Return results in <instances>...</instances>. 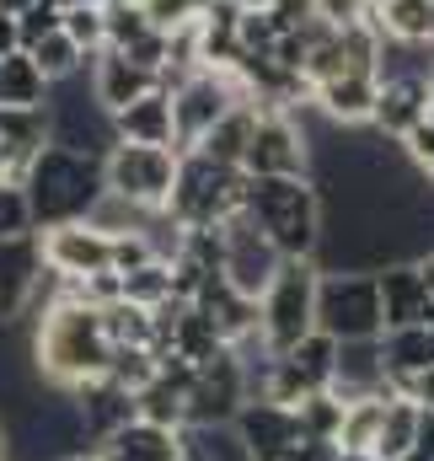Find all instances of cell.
Instances as JSON below:
<instances>
[{
    "label": "cell",
    "mask_w": 434,
    "mask_h": 461,
    "mask_svg": "<svg viewBox=\"0 0 434 461\" xmlns=\"http://www.w3.org/2000/svg\"><path fill=\"white\" fill-rule=\"evenodd\" d=\"M338 461H375V456H348V451H343V456H338Z\"/></svg>",
    "instance_id": "50"
},
{
    "label": "cell",
    "mask_w": 434,
    "mask_h": 461,
    "mask_svg": "<svg viewBox=\"0 0 434 461\" xmlns=\"http://www.w3.org/2000/svg\"><path fill=\"white\" fill-rule=\"evenodd\" d=\"M247 177H312V134L290 108H258L247 156H241Z\"/></svg>",
    "instance_id": "10"
},
{
    "label": "cell",
    "mask_w": 434,
    "mask_h": 461,
    "mask_svg": "<svg viewBox=\"0 0 434 461\" xmlns=\"http://www.w3.org/2000/svg\"><path fill=\"white\" fill-rule=\"evenodd\" d=\"M59 5H108V0H59Z\"/></svg>",
    "instance_id": "49"
},
{
    "label": "cell",
    "mask_w": 434,
    "mask_h": 461,
    "mask_svg": "<svg viewBox=\"0 0 434 461\" xmlns=\"http://www.w3.org/2000/svg\"><path fill=\"white\" fill-rule=\"evenodd\" d=\"M118 279H123V301H134V306H145V312L177 301V295H172V258H156V263H145V268H134V274H118Z\"/></svg>",
    "instance_id": "32"
},
{
    "label": "cell",
    "mask_w": 434,
    "mask_h": 461,
    "mask_svg": "<svg viewBox=\"0 0 434 461\" xmlns=\"http://www.w3.org/2000/svg\"><path fill=\"white\" fill-rule=\"evenodd\" d=\"M59 22H65V5H59V0H32V5L16 16V38H22V49H32L38 38L59 32Z\"/></svg>",
    "instance_id": "39"
},
{
    "label": "cell",
    "mask_w": 434,
    "mask_h": 461,
    "mask_svg": "<svg viewBox=\"0 0 434 461\" xmlns=\"http://www.w3.org/2000/svg\"><path fill=\"white\" fill-rule=\"evenodd\" d=\"M381 365H386L392 392H402V381H413L419 370H429L434 365V328L429 322L386 328V333H381Z\"/></svg>",
    "instance_id": "22"
},
{
    "label": "cell",
    "mask_w": 434,
    "mask_h": 461,
    "mask_svg": "<svg viewBox=\"0 0 434 461\" xmlns=\"http://www.w3.org/2000/svg\"><path fill=\"white\" fill-rule=\"evenodd\" d=\"M103 22H108V49H134L145 32H156L150 11L145 5H129V0H108L103 5Z\"/></svg>",
    "instance_id": "34"
},
{
    "label": "cell",
    "mask_w": 434,
    "mask_h": 461,
    "mask_svg": "<svg viewBox=\"0 0 434 461\" xmlns=\"http://www.w3.org/2000/svg\"><path fill=\"white\" fill-rule=\"evenodd\" d=\"M429 183H434V177H429Z\"/></svg>",
    "instance_id": "53"
},
{
    "label": "cell",
    "mask_w": 434,
    "mask_h": 461,
    "mask_svg": "<svg viewBox=\"0 0 434 461\" xmlns=\"http://www.w3.org/2000/svg\"><path fill=\"white\" fill-rule=\"evenodd\" d=\"M156 375V348H113V365H108V381H118L129 397Z\"/></svg>",
    "instance_id": "38"
},
{
    "label": "cell",
    "mask_w": 434,
    "mask_h": 461,
    "mask_svg": "<svg viewBox=\"0 0 434 461\" xmlns=\"http://www.w3.org/2000/svg\"><path fill=\"white\" fill-rule=\"evenodd\" d=\"M247 221L285 258H317L322 247V194L312 177H247Z\"/></svg>",
    "instance_id": "3"
},
{
    "label": "cell",
    "mask_w": 434,
    "mask_h": 461,
    "mask_svg": "<svg viewBox=\"0 0 434 461\" xmlns=\"http://www.w3.org/2000/svg\"><path fill=\"white\" fill-rule=\"evenodd\" d=\"M343 408L348 402H338L332 392H312L301 408H295V419H301V429H306V440H338V429H343Z\"/></svg>",
    "instance_id": "35"
},
{
    "label": "cell",
    "mask_w": 434,
    "mask_h": 461,
    "mask_svg": "<svg viewBox=\"0 0 434 461\" xmlns=\"http://www.w3.org/2000/svg\"><path fill=\"white\" fill-rule=\"evenodd\" d=\"M375 92H381L375 70H348V76H332L322 86H312V108L338 129H365L375 113Z\"/></svg>",
    "instance_id": "16"
},
{
    "label": "cell",
    "mask_w": 434,
    "mask_h": 461,
    "mask_svg": "<svg viewBox=\"0 0 434 461\" xmlns=\"http://www.w3.org/2000/svg\"><path fill=\"white\" fill-rule=\"evenodd\" d=\"M241 194H247V172L220 167L199 150H183L177 156V183H172V199H167L161 215L177 230H204L231 221L241 210Z\"/></svg>",
    "instance_id": "4"
},
{
    "label": "cell",
    "mask_w": 434,
    "mask_h": 461,
    "mask_svg": "<svg viewBox=\"0 0 434 461\" xmlns=\"http://www.w3.org/2000/svg\"><path fill=\"white\" fill-rule=\"evenodd\" d=\"M397 150H402V161L413 167V172H424V177H434V118H424V123H413L402 140H397Z\"/></svg>",
    "instance_id": "40"
},
{
    "label": "cell",
    "mask_w": 434,
    "mask_h": 461,
    "mask_svg": "<svg viewBox=\"0 0 434 461\" xmlns=\"http://www.w3.org/2000/svg\"><path fill=\"white\" fill-rule=\"evenodd\" d=\"M22 230H38L27 194H22V183H0V236H22Z\"/></svg>",
    "instance_id": "41"
},
{
    "label": "cell",
    "mask_w": 434,
    "mask_h": 461,
    "mask_svg": "<svg viewBox=\"0 0 434 461\" xmlns=\"http://www.w3.org/2000/svg\"><path fill=\"white\" fill-rule=\"evenodd\" d=\"M177 456L183 461H252L236 424H183L177 429Z\"/></svg>",
    "instance_id": "27"
},
{
    "label": "cell",
    "mask_w": 434,
    "mask_h": 461,
    "mask_svg": "<svg viewBox=\"0 0 434 461\" xmlns=\"http://www.w3.org/2000/svg\"><path fill=\"white\" fill-rule=\"evenodd\" d=\"M413 263H419V279H424V290H429V301H434V247L424 258H413Z\"/></svg>",
    "instance_id": "45"
},
{
    "label": "cell",
    "mask_w": 434,
    "mask_h": 461,
    "mask_svg": "<svg viewBox=\"0 0 434 461\" xmlns=\"http://www.w3.org/2000/svg\"><path fill=\"white\" fill-rule=\"evenodd\" d=\"M113 134L129 145H172L177 150V123H172V92L156 86L145 97H134L129 108L113 113Z\"/></svg>",
    "instance_id": "20"
},
{
    "label": "cell",
    "mask_w": 434,
    "mask_h": 461,
    "mask_svg": "<svg viewBox=\"0 0 434 461\" xmlns=\"http://www.w3.org/2000/svg\"><path fill=\"white\" fill-rule=\"evenodd\" d=\"M375 290H381V317L386 328H413V322H429V290L419 279V263H386L375 268Z\"/></svg>",
    "instance_id": "19"
},
{
    "label": "cell",
    "mask_w": 434,
    "mask_h": 461,
    "mask_svg": "<svg viewBox=\"0 0 434 461\" xmlns=\"http://www.w3.org/2000/svg\"><path fill=\"white\" fill-rule=\"evenodd\" d=\"M43 118H49V145H65V150H76V156H97V161H103L113 145H118V134H113V113L97 103L86 70L70 76V81H54V86H49V97H43Z\"/></svg>",
    "instance_id": "7"
},
{
    "label": "cell",
    "mask_w": 434,
    "mask_h": 461,
    "mask_svg": "<svg viewBox=\"0 0 434 461\" xmlns=\"http://www.w3.org/2000/svg\"><path fill=\"white\" fill-rule=\"evenodd\" d=\"M27 5H32V0H0V16H22Z\"/></svg>",
    "instance_id": "46"
},
{
    "label": "cell",
    "mask_w": 434,
    "mask_h": 461,
    "mask_svg": "<svg viewBox=\"0 0 434 461\" xmlns=\"http://www.w3.org/2000/svg\"><path fill=\"white\" fill-rule=\"evenodd\" d=\"M5 446H11V429H5V419H0V461H5Z\"/></svg>",
    "instance_id": "47"
},
{
    "label": "cell",
    "mask_w": 434,
    "mask_h": 461,
    "mask_svg": "<svg viewBox=\"0 0 434 461\" xmlns=\"http://www.w3.org/2000/svg\"><path fill=\"white\" fill-rule=\"evenodd\" d=\"M59 461H103L97 451H76V456H59Z\"/></svg>",
    "instance_id": "48"
},
{
    "label": "cell",
    "mask_w": 434,
    "mask_h": 461,
    "mask_svg": "<svg viewBox=\"0 0 434 461\" xmlns=\"http://www.w3.org/2000/svg\"><path fill=\"white\" fill-rule=\"evenodd\" d=\"M397 397V392H392ZM381 413H386V397H359L343 408V429H338V451L348 456H370L375 435H381Z\"/></svg>",
    "instance_id": "31"
},
{
    "label": "cell",
    "mask_w": 434,
    "mask_h": 461,
    "mask_svg": "<svg viewBox=\"0 0 434 461\" xmlns=\"http://www.w3.org/2000/svg\"><path fill=\"white\" fill-rule=\"evenodd\" d=\"M177 461H183V456H177Z\"/></svg>",
    "instance_id": "52"
},
{
    "label": "cell",
    "mask_w": 434,
    "mask_h": 461,
    "mask_svg": "<svg viewBox=\"0 0 434 461\" xmlns=\"http://www.w3.org/2000/svg\"><path fill=\"white\" fill-rule=\"evenodd\" d=\"M22 194L32 210V226H65V221H86L92 204L108 194L103 183V161L97 156H76L65 145H43L27 172H22Z\"/></svg>",
    "instance_id": "2"
},
{
    "label": "cell",
    "mask_w": 434,
    "mask_h": 461,
    "mask_svg": "<svg viewBox=\"0 0 434 461\" xmlns=\"http://www.w3.org/2000/svg\"><path fill=\"white\" fill-rule=\"evenodd\" d=\"M402 397H413L419 408H429V413H434V365H429V370H419L413 381H402Z\"/></svg>",
    "instance_id": "42"
},
{
    "label": "cell",
    "mask_w": 434,
    "mask_h": 461,
    "mask_svg": "<svg viewBox=\"0 0 434 461\" xmlns=\"http://www.w3.org/2000/svg\"><path fill=\"white\" fill-rule=\"evenodd\" d=\"M247 402V370L236 348H220L215 359H204L194 370L188 386V424H231Z\"/></svg>",
    "instance_id": "12"
},
{
    "label": "cell",
    "mask_w": 434,
    "mask_h": 461,
    "mask_svg": "<svg viewBox=\"0 0 434 461\" xmlns=\"http://www.w3.org/2000/svg\"><path fill=\"white\" fill-rule=\"evenodd\" d=\"M103 328H108L113 348H156V312H145L134 301L103 306Z\"/></svg>",
    "instance_id": "29"
},
{
    "label": "cell",
    "mask_w": 434,
    "mask_h": 461,
    "mask_svg": "<svg viewBox=\"0 0 434 461\" xmlns=\"http://www.w3.org/2000/svg\"><path fill=\"white\" fill-rule=\"evenodd\" d=\"M22 54L38 65V76H43L49 86H54V81H70V76H81V70L92 65V59L65 38V27H59V32H49V38H38V43H32V49H22Z\"/></svg>",
    "instance_id": "30"
},
{
    "label": "cell",
    "mask_w": 434,
    "mask_h": 461,
    "mask_svg": "<svg viewBox=\"0 0 434 461\" xmlns=\"http://www.w3.org/2000/svg\"><path fill=\"white\" fill-rule=\"evenodd\" d=\"M252 123H258V103H236V108L220 118V123L199 140V145H194V150H199V156H210V161H220V167H236V172H241V156H247Z\"/></svg>",
    "instance_id": "26"
},
{
    "label": "cell",
    "mask_w": 434,
    "mask_h": 461,
    "mask_svg": "<svg viewBox=\"0 0 434 461\" xmlns=\"http://www.w3.org/2000/svg\"><path fill=\"white\" fill-rule=\"evenodd\" d=\"M97 456L103 461H177V429L129 419L123 429H113L108 440L97 446Z\"/></svg>",
    "instance_id": "23"
},
{
    "label": "cell",
    "mask_w": 434,
    "mask_h": 461,
    "mask_svg": "<svg viewBox=\"0 0 434 461\" xmlns=\"http://www.w3.org/2000/svg\"><path fill=\"white\" fill-rule=\"evenodd\" d=\"M103 183H108V194L161 215L167 199H172V183H177V150L172 145H129V140H118L103 156Z\"/></svg>",
    "instance_id": "9"
},
{
    "label": "cell",
    "mask_w": 434,
    "mask_h": 461,
    "mask_svg": "<svg viewBox=\"0 0 434 461\" xmlns=\"http://www.w3.org/2000/svg\"><path fill=\"white\" fill-rule=\"evenodd\" d=\"M343 451H338V440H301V451L290 461H338Z\"/></svg>",
    "instance_id": "43"
},
{
    "label": "cell",
    "mask_w": 434,
    "mask_h": 461,
    "mask_svg": "<svg viewBox=\"0 0 434 461\" xmlns=\"http://www.w3.org/2000/svg\"><path fill=\"white\" fill-rule=\"evenodd\" d=\"M375 32L408 49L434 54V0H381L375 5Z\"/></svg>",
    "instance_id": "24"
},
{
    "label": "cell",
    "mask_w": 434,
    "mask_h": 461,
    "mask_svg": "<svg viewBox=\"0 0 434 461\" xmlns=\"http://www.w3.org/2000/svg\"><path fill=\"white\" fill-rule=\"evenodd\" d=\"M76 397V408H81V424H86V440H92V451L108 440L113 429H123L129 419H134V397L108 381V375H97V381H86L81 392H70Z\"/></svg>",
    "instance_id": "21"
},
{
    "label": "cell",
    "mask_w": 434,
    "mask_h": 461,
    "mask_svg": "<svg viewBox=\"0 0 434 461\" xmlns=\"http://www.w3.org/2000/svg\"><path fill=\"white\" fill-rule=\"evenodd\" d=\"M279 263H285V252L247 221V210H236L231 221H220V279L231 290H241V295L258 301L268 290V279L279 274Z\"/></svg>",
    "instance_id": "11"
},
{
    "label": "cell",
    "mask_w": 434,
    "mask_h": 461,
    "mask_svg": "<svg viewBox=\"0 0 434 461\" xmlns=\"http://www.w3.org/2000/svg\"><path fill=\"white\" fill-rule=\"evenodd\" d=\"M65 38L92 59L97 49H108V22H103V5H65Z\"/></svg>",
    "instance_id": "36"
},
{
    "label": "cell",
    "mask_w": 434,
    "mask_h": 461,
    "mask_svg": "<svg viewBox=\"0 0 434 461\" xmlns=\"http://www.w3.org/2000/svg\"><path fill=\"white\" fill-rule=\"evenodd\" d=\"M167 92H172V123H177V156L194 150L236 103H252V86L241 70H194Z\"/></svg>",
    "instance_id": "8"
},
{
    "label": "cell",
    "mask_w": 434,
    "mask_h": 461,
    "mask_svg": "<svg viewBox=\"0 0 434 461\" xmlns=\"http://www.w3.org/2000/svg\"><path fill=\"white\" fill-rule=\"evenodd\" d=\"M317 333L338 339V344L381 339V333H386L375 274H359V268H322V279H317Z\"/></svg>",
    "instance_id": "6"
},
{
    "label": "cell",
    "mask_w": 434,
    "mask_h": 461,
    "mask_svg": "<svg viewBox=\"0 0 434 461\" xmlns=\"http://www.w3.org/2000/svg\"><path fill=\"white\" fill-rule=\"evenodd\" d=\"M129 5H145V0H129Z\"/></svg>",
    "instance_id": "51"
},
{
    "label": "cell",
    "mask_w": 434,
    "mask_h": 461,
    "mask_svg": "<svg viewBox=\"0 0 434 461\" xmlns=\"http://www.w3.org/2000/svg\"><path fill=\"white\" fill-rule=\"evenodd\" d=\"M38 241H43V263H49V274L70 279V285H81V279L103 274V268H108V258H113V236H108V230H97L92 221L43 226V230H38Z\"/></svg>",
    "instance_id": "14"
},
{
    "label": "cell",
    "mask_w": 434,
    "mask_h": 461,
    "mask_svg": "<svg viewBox=\"0 0 434 461\" xmlns=\"http://www.w3.org/2000/svg\"><path fill=\"white\" fill-rule=\"evenodd\" d=\"M231 424H236V435H241V446H247L252 461H290L301 451V440H306L295 408H279L268 397H247Z\"/></svg>",
    "instance_id": "15"
},
{
    "label": "cell",
    "mask_w": 434,
    "mask_h": 461,
    "mask_svg": "<svg viewBox=\"0 0 434 461\" xmlns=\"http://www.w3.org/2000/svg\"><path fill=\"white\" fill-rule=\"evenodd\" d=\"M317 279H322L317 258H285L268 290L258 295V339L268 354L295 348L317 328Z\"/></svg>",
    "instance_id": "5"
},
{
    "label": "cell",
    "mask_w": 434,
    "mask_h": 461,
    "mask_svg": "<svg viewBox=\"0 0 434 461\" xmlns=\"http://www.w3.org/2000/svg\"><path fill=\"white\" fill-rule=\"evenodd\" d=\"M49 97V81L38 76V65L16 49L0 59V108H43Z\"/></svg>",
    "instance_id": "28"
},
{
    "label": "cell",
    "mask_w": 434,
    "mask_h": 461,
    "mask_svg": "<svg viewBox=\"0 0 434 461\" xmlns=\"http://www.w3.org/2000/svg\"><path fill=\"white\" fill-rule=\"evenodd\" d=\"M16 49H22V38H16V16H0V59L16 54Z\"/></svg>",
    "instance_id": "44"
},
{
    "label": "cell",
    "mask_w": 434,
    "mask_h": 461,
    "mask_svg": "<svg viewBox=\"0 0 434 461\" xmlns=\"http://www.w3.org/2000/svg\"><path fill=\"white\" fill-rule=\"evenodd\" d=\"M156 258H161L156 230H123V236H113L108 268L113 274H134V268H145V263H156Z\"/></svg>",
    "instance_id": "37"
},
{
    "label": "cell",
    "mask_w": 434,
    "mask_h": 461,
    "mask_svg": "<svg viewBox=\"0 0 434 461\" xmlns=\"http://www.w3.org/2000/svg\"><path fill=\"white\" fill-rule=\"evenodd\" d=\"M86 81H92V92H97V103H103L108 113L129 108L134 97H145V92H156V86H161L150 70H140V65H134L129 54H118V49H97V54H92Z\"/></svg>",
    "instance_id": "18"
},
{
    "label": "cell",
    "mask_w": 434,
    "mask_h": 461,
    "mask_svg": "<svg viewBox=\"0 0 434 461\" xmlns=\"http://www.w3.org/2000/svg\"><path fill=\"white\" fill-rule=\"evenodd\" d=\"M429 76V70H424ZM424 76H381V92H375V113L370 129L381 140H402L413 123L429 118V81Z\"/></svg>",
    "instance_id": "17"
},
{
    "label": "cell",
    "mask_w": 434,
    "mask_h": 461,
    "mask_svg": "<svg viewBox=\"0 0 434 461\" xmlns=\"http://www.w3.org/2000/svg\"><path fill=\"white\" fill-rule=\"evenodd\" d=\"M43 274H49V263H43L38 230L0 236V328H16L32 312V295H38Z\"/></svg>",
    "instance_id": "13"
},
{
    "label": "cell",
    "mask_w": 434,
    "mask_h": 461,
    "mask_svg": "<svg viewBox=\"0 0 434 461\" xmlns=\"http://www.w3.org/2000/svg\"><path fill=\"white\" fill-rule=\"evenodd\" d=\"M285 359H290V365H295V370L317 386V392H322L327 381H332V365H338V339H327V333H317V328H312V333H306L295 348H285Z\"/></svg>",
    "instance_id": "33"
},
{
    "label": "cell",
    "mask_w": 434,
    "mask_h": 461,
    "mask_svg": "<svg viewBox=\"0 0 434 461\" xmlns=\"http://www.w3.org/2000/svg\"><path fill=\"white\" fill-rule=\"evenodd\" d=\"M27 354H32V370H38L43 392H81L86 381L108 375L113 344H108V328H103V306L59 295L54 306L38 312Z\"/></svg>",
    "instance_id": "1"
},
{
    "label": "cell",
    "mask_w": 434,
    "mask_h": 461,
    "mask_svg": "<svg viewBox=\"0 0 434 461\" xmlns=\"http://www.w3.org/2000/svg\"><path fill=\"white\" fill-rule=\"evenodd\" d=\"M419 419H424V408L413 402V397H386V413H381V435H375V446H370V456L375 461H402L413 446H419Z\"/></svg>",
    "instance_id": "25"
}]
</instances>
